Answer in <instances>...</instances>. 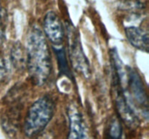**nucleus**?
I'll return each mask as SVG.
<instances>
[{
  "instance_id": "1",
  "label": "nucleus",
  "mask_w": 149,
  "mask_h": 139,
  "mask_svg": "<svg viewBox=\"0 0 149 139\" xmlns=\"http://www.w3.org/2000/svg\"><path fill=\"white\" fill-rule=\"evenodd\" d=\"M27 65L33 82L41 85L47 81L51 72V56L49 46L42 30L33 27L26 42Z\"/></svg>"
},
{
  "instance_id": "2",
  "label": "nucleus",
  "mask_w": 149,
  "mask_h": 139,
  "mask_svg": "<svg viewBox=\"0 0 149 139\" xmlns=\"http://www.w3.org/2000/svg\"><path fill=\"white\" fill-rule=\"evenodd\" d=\"M112 88L114 94V101L118 114L122 121L130 128H135L138 126L139 119L135 111L128 101L122 85V72H119L121 65L119 64L118 55L113 53L112 55Z\"/></svg>"
},
{
  "instance_id": "3",
  "label": "nucleus",
  "mask_w": 149,
  "mask_h": 139,
  "mask_svg": "<svg viewBox=\"0 0 149 139\" xmlns=\"http://www.w3.org/2000/svg\"><path fill=\"white\" fill-rule=\"evenodd\" d=\"M55 110L53 100L43 96L36 100L29 109L24 123L25 133L33 137L41 133L52 120Z\"/></svg>"
},
{
  "instance_id": "4",
  "label": "nucleus",
  "mask_w": 149,
  "mask_h": 139,
  "mask_svg": "<svg viewBox=\"0 0 149 139\" xmlns=\"http://www.w3.org/2000/svg\"><path fill=\"white\" fill-rule=\"evenodd\" d=\"M44 31L47 39L55 46H58L63 41L64 32L61 20L53 11H49L44 19Z\"/></svg>"
},
{
  "instance_id": "5",
  "label": "nucleus",
  "mask_w": 149,
  "mask_h": 139,
  "mask_svg": "<svg viewBox=\"0 0 149 139\" xmlns=\"http://www.w3.org/2000/svg\"><path fill=\"white\" fill-rule=\"evenodd\" d=\"M127 76L132 98L140 107L148 110V96L139 73L135 70L129 68Z\"/></svg>"
},
{
  "instance_id": "6",
  "label": "nucleus",
  "mask_w": 149,
  "mask_h": 139,
  "mask_svg": "<svg viewBox=\"0 0 149 139\" xmlns=\"http://www.w3.org/2000/svg\"><path fill=\"white\" fill-rule=\"evenodd\" d=\"M69 46L70 54H71V59L74 63L73 65H74L77 70L83 73L84 76L90 75L89 64L83 53L80 42L77 36L72 35L71 37H70Z\"/></svg>"
},
{
  "instance_id": "7",
  "label": "nucleus",
  "mask_w": 149,
  "mask_h": 139,
  "mask_svg": "<svg viewBox=\"0 0 149 139\" xmlns=\"http://www.w3.org/2000/svg\"><path fill=\"white\" fill-rule=\"evenodd\" d=\"M69 121L70 130L68 139H90L84 119L74 108L70 110Z\"/></svg>"
},
{
  "instance_id": "8",
  "label": "nucleus",
  "mask_w": 149,
  "mask_h": 139,
  "mask_svg": "<svg viewBox=\"0 0 149 139\" xmlns=\"http://www.w3.org/2000/svg\"><path fill=\"white\" fill-rule=\"evenodd\" d=\"M125 35L132 46L148 53L149 49L148 33L138 26L125 28Z\"/></svg>"
},
{
  "instance_id": "9",
  "label": "nucleus",
  "mask_w": 149,
  "mask_h": 139,
  "mask_svg": "<svg viewBox=\"0 0 149 139\" xmlns=\"http://www.w3.org/2000/svg\"><path fill=\"white\" fill-rule=\"evenodd\" d=\"M122 129L119 122L113 119L111 122L108 130V139H121L122 138Z\"/></svg>"
},
{
  "instance_id": "10",
  "label": "nucleus",
  "mask_w": 149,
  "mask_h": 139,
  "mask_svg": "<svg viewBox=\"0 0 149 139\" xmlns=\"http://www.w3.org/2000/svg\"><path fill=\"white\" fill-rule=\"evenodd\" d=\"M57 56L58 58V63H59L60 70L62 72L63 74L68 75L69 70L68 69V65L66 62V56H65V51L63 49H56Z\"/></svg>"
},
{
  "instance_id": "11",
  "label": "nucleus",
  "mask_w": 149,
  "mask_h": 139,
  "mask_svg": "<svg viewBox=\"0 0 149 139\" xmlns=\"http://www.w3.org/2000/svg\"><path fill=\"white\" fill-rule=\"evenodd\" d=\"M6 73V68L2 59L0 57V81L3 79Z\"/></svg>"
},
{
  "instance_id": "12",
  "label": "nucleus",
  "mask_w": 149,
  "mask_h": 139,
  "mask_svg": "<svg viewBox=\"0 0 149 139\" xmlns=\"http://www.w3.org/2000/svg\"><path fill=\"white\" fill-rule=\"evenodd\" d=\"M0 9H1V5H0Z\"/></svg>"
}]
</instances>
